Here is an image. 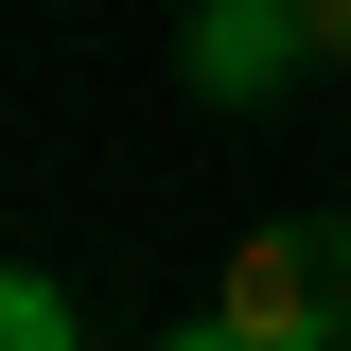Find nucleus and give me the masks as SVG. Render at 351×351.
<instances>
[{
  "instance_id": "f03ea898",
  "label": "nucleus",
  "mask_w": 351,
  "mask_h": 351,
  "mask_svg": "<svg viewBox=\"0 0 351 351\" xmlns=\"http://www.w3.org/2000/svg\"><path fill=\"white\" fill-rule=\"evenodd\" d=\"M299 71H316V0H193V88L211 106H263Z\"/></svg>"
},
{
  "instance_id": "f257e3e1",
  "label": "nucleus",
  "mask_w": 351,
  "mask_h": 351,
  "mask_svg": "<svg viewBox=\"0 0 351 351\" xmlns=\"http://www.w3.org/2000/svg\"><path fill=\"white\" fill-rule=\"evenodd\" d=\"M228 334L246 351H351V211H299V228H246L228 246Z\"/></svg>"
},
{
  "instance_id": "7ed1b4c3",
  "label": "nucleus",
  "mask_w": 351,
  "mask_h": 351,
  "mask_svg": "<svg viewBox=\"0 0 351 351\" xmlns=\"http://www.w3.org/2000/svg\"><path fill=\"white\" fill-rule=\"evenodd\" d=\"M0 351H88V334H71V299H53L36 263H0Z\"/></svg>"
},
{
  "instance_id": "39448f33",
  "label": "nucleus",
  "mask_w": 351,
  "mask_h": 351,
  "mask_svg": "<svg viewBox=\"0 0 351 351\" xmlns=\"http://www.w3.org/2000/svg\"><path fill=\"white\" fill-rule=\"evenodd\" d=\"M158 351H246V334H228V316H193V334H158Z\"/></svg>"
},
{
  "instance_id": "20e7f679",
  "label": "nucleus",
  "mask_w": 351,
  "mask_h": 351,
  "mask_svg": "<svg viewBox=\"0 0 351 351\" xmlns=\"http://www.w3.org/2000/svg\"><path fill=\"white\" fill-rule=\"evenodd\" d=\"M316 71H351V0H316Z\"/></svg>"
}]
</instances>
